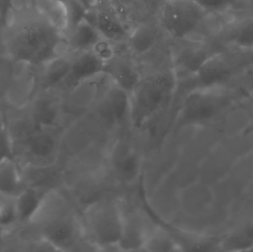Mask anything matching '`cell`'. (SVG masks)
<instances>
[{
	"instance_id": "cell-1",
	"label": "cell",
	"mask_w": 253,
	"mask_h": 252,
	"mask_svg": "<svg viewBox=\"0 0 253 252\" xmlns=\"http://www.w3.org/2000/svg\"><path fill=\"white\" fill-rule=\"evenodd\" d=\"M35 12V11H34ZM13 25L9 38L11 54L24 63L42 65L50 59L66 54L68 41L36 13Z\"/></svg>"
},
{
	"instance_id": "cell-2",
	"label": "cell",
	"mask_w": 253,
	"mask_h": 252,
	"mask_svg": "<svg viewBox=\"0 0 253 252\" xmlns=\"http://www.w3.org/2000/svg\"><path fill=\"white\" fill-rule=\"evenodd\" d=\"M177 83L174 70H161L141 78L129 94V121L135 128H142L168 106Z\"/></svg>"
},
{
	"instance_id": "cell-3",
	"label": "cell",
	"mask_w": 253,
	"mask_h": 252,
	"mask_svg": "<svg viewBox=\"0 0 253 252\" xmlns=\"http://www.w3.org/2000/svg\"><path fill=\"white\" fill-rule=\"evenodd\" d=\"M84 223L92 243L102 248L119 247L123 229L125 214L114 199H99L84 210Z\"/></svg>"
},
{
	"instance_id": "cell-4",
	"label": "cell",
	"mask_w": 253,
	"mask_h": 252,
	"mask_svg": "<svg viewBox=\"0 0 253 252\" xmlns=\"http://www.w3.org/2000/svg\"><path fill=\"white\" fill-rule=\"evenodd\" d=\"M208 13L193 0H165L159 9V23L172 39H188L198 32Z\"/></svg>"
},
{
	"instance_id": "cell-5",
	"label": "cell",
	"mask_w": 253,
	"mask_h": 252,
	"mask_svg": "<svg viewBox=\"0 0 253 252\" xmlns=\"http://www.w3.org/2000/svg\"><path fill=\"white\" fill-rule=\"evenodd\" d=\"M229 105V98L218 88L193 89L183 101L178 124L181 127H188L212 122Z\"/></svg>"
},
{
	"instance_id": "cell-6",
	"label": "cell",
	"mask_w": 253,
	"mask_h": 252,
	"mask_svg": "<svg viewBox=\"0 0 253 252\" xmlns=\"http://www.w3.org/2000/svg\"><path fill=\"white\" fill-rule=\"evenodd\" d=\"M57 129L37 128L30 121L25 123L23 129L13 139V144L18 142L25 165L36 167H50L56 158L59 148Z\"/></svg>"
},
{
	"instance_id": "cell-7",
	"label": "cell",
	"mask_w": 253,
	"mask_h": 252,
	"mask_svg": "<svg viewBox=\"0 0 253 252\" xmlns=\"http://www.w3.org/2000/svg\"><path fill=\"white\" fill-rule=\"evenodd\" d=\"M87 18L105 39L115 44L127 41L130 31L126 28L121 15L108 0L88 11Z\"/></svg>"
},
{
	"instance_id": "cell-8",
	"label": "cell",
	"mask_w": 253,
	"mask_h": 252,
	"mask_svg": "<svg viewBox=\"0 0 253 252\" xmlns=\"http://www.w3.org/2000/svg\"><path fill=\"white\" fill-rule=\"evenodd\" d=\"M110 82L111 84L98 99L97 112L99 116L109 124H120L126 118L129 120L130 96L111 80Z\"/></svg>"
},
{
	"instance_id": "cell-9",
	"label": "cell",
	"mask_w": 253,
	"mask_h": 252,
	"mask_svg": "<svg viewBox=\"0 0 253 252\" xmlns=\"http://www.w3.org/2000/svg\"><path fill=\"white\" fill-rule=\"evenodd\" d=\"M73 56L71 71L62 85L72 90L80 84L104 75L105 63L92 50L77 52Z\"/></svg>"
},
{
	"instance_id": "cell-10",
	"label": "cell",
	"mask_w": 253,
	"mask_h": 252,
	"mask_svg": "<svg viewBox=\"0 0 253 252\" xmlns=\"http://www.w3.org/2000/svg\"><path fill=\"white\" fill-rule=\"evenodd\" d=\"M61 113L60 102L45 90V93L35 96L30 104L28 119L37 128L57 129Z\"/></svg>"
},
{
	"instance_id": "cell-11",
	"label": "cell",
	"mask_w": 253,
	"mask_h": 252,
	"mask_svg": "<svg viewBox=\"0 0 253 252\" xmlns=\"http://www.w3.org/2000/svg\"><path fill=\"white\" fill-rule=\"evenodd\" d=\"M104 75L129 94L142 78L139 68L133 59L126 55L118 53L114 59L105 63Z\"/></svg>"
},
{
	"instance_id": "cell-12",
	"label": "cell",
	"mask_w": 253,
	"mask_h": 252,
	"mask_svg": "<svg viewBox=\"0 0 253 252\" xmlns=\"http://www.w3.org/2000/svg\"><path fill=\"white\" fill-rule=\"evenodd\" d=\"M111 164L117 178L128 183L134 181L138 177L141 170V158L134 146L121 141L113 148Z\"/></svg>"
},
{
	"instance_id": "cell-13",
	"label": "cell",
	"mask_w": 253,
	"mask_h": 252,
	"mask_svg": "<svg viewBox=\"0 0 253 252\" xmlns=\"http://www.w3.org/2000/svg\"><path fill=\"white\" fill-rule=\"evenodd\" d=\"M50 190L44 186L25 185L15 197L19 226H28L41 210Z\"/></svg>"
},
{
	"instance_id": "cell-14",
	"label": "cell",
	"mask_w": 253,
	"mask_h": 252,
	"mask_svg": "<svg viewBox=\"0 0 253 252\" xmlns=\"http://www.w3.org/2000/svg\"><path fill=\"white\" fill-rule=\"evenodd\" d=\"M232 74V68L221 55L210 56L193 76L196 81V88H219Z\"/></svg>"
},
{
	"instance_id": "cell-15",
	"label": "cell",
	"mask_w": 253,
	"mask_h": 252,
	"mask_svg": "<svg viewBox=\"0 0 253 252\" xmlns=\"http://www.w3.org/2000/svg\"><path fill=\"white\" fill-rule=\"evenodd\" d=\"M37 15L53 29L65 36L69 28L67 4L59 0H31Z\"/></svg>"
},
{
	"instance_id": "cell-16",
	"label": "cell",
	"mask_w": 253,
	"mask_h": 252,
	"mask_svg": "<svg viewBox=\"0 0 253 252\" xmlns=\"http://www.w3.org/2000/svg\"><path fill=\"white\" fill-rule=\"evenodd\" d=\"M22 168L16 157L0 162V195L15 198L25 187Z\"/></svg>"
},
{
	"instance_id": "cell-17",
	"label": "cell",
	"mask_w": 253,
	"mask_h": 252,
	"mask_svg": "<svg viewBox=\"0 0 253 252\" xmlns=\"http://www.w3.org/2000/svg\"><path fill=\"white\" fill-rule=\"evenodd\" d=\"M72 58V55L66 53L41 65V84L44 90H53L63 84L71 71Z\"/></svg>"
},
{
	"instance_id": "cell-18",
	"label": "cell",
	"mask_w": 253,
	"mask_h": 252,
	"mask_svg": "<svg viewBox=\"0 0 253 252\" xmlns=\"http://www.w3.org/2000/svg\"><path fill=\"white\" fill-rule=\"evenodd\" d=\"M68 49L71 53L92 50L102 38L93 24L87 17L80 21L68 33Z\"/></svg>"
},
{
	"instance_id": "cell-19",
	"label": "cell",
	"mask_w": 253,
	"mask_h": 252,
	"mask_svg": "<svg viewBox=\"0 0 253 252\" xmlns=\"http://www.w3.org/2000/svg\"><path fill=\"white\" fill-rule=\"evenodd\" d=\"M159 38L158 28L150 23H142L130 31L126 44L131 53L144 56L150 53L157 44Z\"/></svg>"
},
{
	"instance_id": "cell-20",
	"label": "cell",
	"mask_w": 253,
	"mask_h": 252,
	"mask_svg": "<svg viewBox=\"0 0 253 252\" xmlns=\"http://www.w3.org/2000/svg\"><path fill=\"white\" fill-rule=\"evenodd\" d=\"M212 55L199 47H184L177 55L175 61L174 72L175 75L181 74L194 75L201 65Z\"/></svg>"
},
{
	"instance_id": "cell-21",
	"label": "cell",
	"mask_w": 253,
	"mask_h": 252,
	"mask_svg": "<svg viewBox=\"0 0 253 252\" xmlns=\"http://www.w3.org/2000/svg\"><path fill=\"white\" fill-rule=\"evenodd\" d=\"M220 249L225 252L253 250V225H247L221 238Z\"/></svg>"
},
{
	"instance_id": "cell-22",
	"label": "cell",
	"mask_w": 253,
	"mask_h": 252,
	"mask_svg": "<svg viewBox=\"0 0 253 252\" xmlns=\"http://www.w3.org/2000/svg\"><path fill=\"white\" fill-rule=\"evenodd\" d=\"M231 45L248 51H253V17L245 18L233 25L227 34Z\"/></svg>"
},
{
	"instance_id": "cell-23",
	"label": "cell",
	"mask_w": 253,
	"mask_h": 252,
	"mask_svg": "<svg viewBox=\"0 0 253 252\" xmlns=\"http://www.w3.org/2000/svg\"><path fill=\"white\" fill-rule=\"evenodd\" d=\"M142 248L150 252L180 251L179 246L164 227L147 232Z\"/></svg>"
},
{
	"instance_id": "cell-24",
	"label": "cell",
	"mask_w": 253,
	"mask_h": 252,
	"mask_svg": "<svg viewBox=\"0 0 253 252\" xmlns=\"http://www.w3.org/2000/svg\"><path fill=\"white\" fill-rule=\"evenodd\" d=\"M16 157L13 138L4 115L0 112V162L4 158Z\"/></svg>"
},
{
	"instance_id": "cell-25",
	"label": "cell",
	"mask_w": 253,
	"mask_h": 252,
	"mask_svg": "<svg viewBox=\"0 0 253 252\" xmlns=\"http://www.w3.org/2000/svg\"><path fill=\"white\" fill-rule=\"evenodd\" d=\"M69 17V28L68 33L84 18L87 17L88 10L83 6L79 0H71L67 3Z\"/></svg>"
},
{
	"instance_id": "cell-26",
	"label": "cell",
	"mask_w": 253,
	"mask_h": 252,
	"mask_svg": "<svg viewBox=\"0 0 253 252\" xmlns=\"http://www.w3.org/2000/svg\"><path fill=\"white\" fill-rule=\"evenodd\" d=\"M92 51L105 63L111 61L117 54L114 43L102 38L92 49Z\"/></svg>"
},
{
	"instance_id": "cell-27",
	"label": "cell",
	"mask_w": 253,
	"mask_h": 252,
	"mask_svg": "<svg viewBox=\"0 0 253 252\" xmlns=\"http://www.w3.org/2000/svg\"><path fill=\"white\" fill-rule=\"evenodd\" d=\"M208 13H221L230 9L235 0H193Z\"/></svg>"
},
{
	"instance_id": "cell-28",
	"label": "cell",
	"mask_w": 253,
	"mask_h": 252,
	"mask_svg": "<svg viewBox=\"0 0 253 252\" xmlns=\"http://www.w3.org/2000/svg\"><path fill=\"white\" fill-rule=\"evenodd\" d=\"M111 5L116 9L117 12L121 15L123 11H127L132 7H134L139 0H108Z\"/></svg>"
},
{
	"instance_id": "cell-29",
	"label": "cell",
	"mask_w": 253,
	"mask_h": 252,
	"mask_svg": "<svg viewBox=\"0 0 253 252\" xmlns=\"http://www.w3.org/2000/svg\"><path fill=\"white\" fill-rule=\"evenodd\" d=\"M88 11L102 4L105 0H79Z\"/></svg>"
},
{
	"instance_id": "cell-30",
	"label": "cell",
	"mask_w": 253,
	"mask_h": 252,
	"mask_svg": "<svg viewBox=\"0 0 253 252\" xmlns=\"http://www.w3.org/2000/svg\"><path fill=\"white\" fill-rule=\"evenodd\" d=\"M8 235V232L0 227V245H1L4 242V241H6V238H7Z\"/></svg>"
},
{
	"instance_id": "cell-31",
	"label": "cell",
	"mask_w": 253,
	"mask_h": 252,
	"mask_svg": "<svg viewBox=\"0 0 253 252\" xmlns=\"http://www.w3.org/2000/svg\"><path fill=\"white\" fill-rule=\"evenodd\" d=\"M248 3H249L251 8L252 9L253 11V0H248Z\"/></svg>"
},
{
	"instance_id": "cell-32",
	"label": "cell",
	"mask_w": 253,
	"mask_h": 252,
	"mask_svg": "<svg viewBox=\"0 0 253 252\" xmlns=\"http://www.w3.org/2000/svg\"><path fill=\"white\" fill-rule=\"evenodd\" d=\"M59 1H63L64 3H65V4H67V3L69 2L71 0H59Z\"/></svg>"
}]
</instances>
